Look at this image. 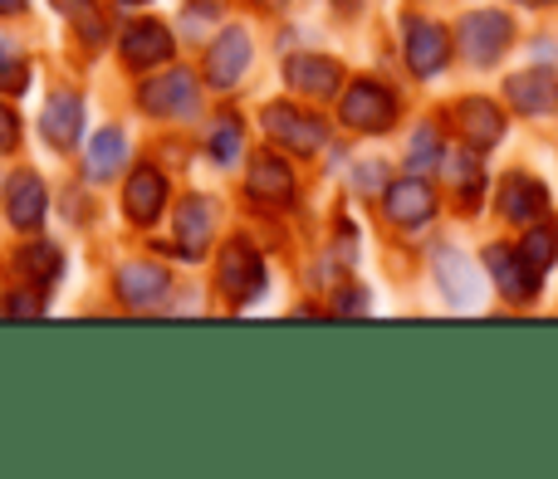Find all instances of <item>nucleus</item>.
Returning a JSON list of instances; mask_svg holds the SVG:
<instances>
[{"label": "nucleus", "instance_id": "nucleus-1", "mask_svg": "<svg viewBox=\"0 0 558 479\" xmlns=\"http://www.w3.org/2000/svg\"><path fill=\"white\" fill-rule=\"evenodd\" d=\"M265 133H270L279 147L299 152V157H314L318 147L328 143L324 118L304 113V108H294V103H270V108H265Z\"/></svg>", "mask_w": 558, "mask_h": 479}, {"label": "nucleus", "instance_id": "nucleus-2", "mask_svg": "<svg viewBox=\"0 0 558 479\" xmlns=\"http://www.w3.org/2000/svg\"><path fill=\"white\" fill-rule=\"evenodd\" d=\"M510 35H514V25L505 10H471V15L461 20V49H465V59L481 69H490L495 59L510 49Z\"/></svg>", "mask_w": 558, "mask_h": 479}, {"label": "nucleus", "instance_id": "nucleus-3", "mask_svg": "<svg viewBox=\"0 0 558 479\" xmlns=\"http://www.w3.org/2000/svg\"><path fill=\"white\" fill-rule=\"evenodd\" d=\"M265 259L255 255L245 240H235V245L221 249V288L235 298V304H255V298L265 294Z\"/></svg>", "mask_w": 558, "mask_h": 479}, {"label": "nucleus", "instance_id": "nucleus-4", "mask_svg": "<svg viewBox=\"0 0 558 479\" xmlns=\"http://www.w3.org/2000/svg\"><path fill=\"white\" fill-rule=\"evenodd\" d=\"M343 123L348 127H357V133H387L392 127V118H397V98L387 94L383 84H353L343 94Z\"/></svg>", "mask_w": 558, "mask_h": 479}, {"label": "nucleus", "instance_id": "nucleus-5", "mask_svg": "<svg viewBox=\"0 0 558 479\" xmlns=\"http://www.w3.org/2000/svg\"><path fill=\"white\" fill-rule=\"evenodd\" d=\"M137 103H143V113H153V118L192 113L196 108V74L192 69H172V74H162V78H147Z\"/></svg>", "mask_w": 558, "mask_h": 479}, {"label": "nucleus", "instance_id": "nucleus-6", "mask_svg": "<svg viewBox=\"0 0 558 479\" xmlns=\"http://www.w3.org/2000/svg\"><path fill=\"white\" fill-rule=\"evenodd\" d=\"M245 64H251V35L245 29H221L216 45L206 49V84L231 94V84H241Z\"/></svg>", "mask_w": 558, "mask_h": 479}, {"label": "nucleus", "instance_id": "nucleus-7", "mask_svg": "<svg viewBox=\"0 0 558 479\" xmlns=\"http://www.w3.org/2000/svg\"><path fill=\"white\" fill-rule=\"evenodd\" d=\"M451 59V39H446L441 25L432 20H407V64H412L416 78H436Z\"/></svg>", "mask_w": 558, "mask_h": 479}, {"label": "nucleus", "instance_id": "nucleus-8", "mask_svg": "<svg viewBox=\"0 0 558 479\" xmlns=\"http://www.w3.org/2000/svg\"><path fill=\"white\" fill-rule=\"evenodd\" d=\"M432 265H436V284H441V294L451 298L456 308H475V298H481V279H475L471 259H465L456 245H436Z\"/></svg>", "mask_w": 558, "mask_h": 479}, {"label": "nucleus", "instance_id": "nucleus-9", "mask_svg": "<svg viewBox=\"0 0 558 479\" xmlns=\"http://www.w3.org/2000/svg\"><path fill=\"white\" fill-rule=\"evenodd\" d=\"M39 133H45L49 147L69 152V147L84 137V98L69 94V88H59V94L45 103V113H39Z\"/></svg>", "mask_w": 558, "mask_h": 479}, {"label": "nucleus", "instance_id": "nucleus-10", "mask_svg": "<svg viewBox=\"0 0 558 479\" xmlns=\"http://www.w3.org/2000/svg\"><path fill=\"white\" fill-rule=\"evenodd\" d=\"M284 78H289V88H299L304 98H333L338 88H343V64L324 59V54H294L284 64Z\"/></svg>", "mask_w": 558, "mask_h": 479}, {"label": "nucleus", "instance_id": "nucleus-11", "mask_svg": "<svg viewBox=\"0 0 558 479\" xmlns=\"http://www.w3.org/2000/svg\"><path fill=\"white\" fill-rule=\"evenodd\" d=\"M505 88H510L514 113H524V118H544L558 108V78L549 69H520Z\"/></svg>", "mask_w": 558, "mask_h": 479}, {"label": "nucleus", "instance_id": "nucleus-12", "mask_svg": "<svg viewBox=\"0 0 558 479\" xmlns=\"http://www.w3.org/2000/svg\"><path fill=\"white\" fill-rule=\"evenodd\" d=\"M387 216H392L397 225H407V231H416V225H426L436 216V192L422 182V176L392 182L387 186Z\"/></svg>", "mask_w": 558, "mask_h": 479}, {"label": "nucleus", "instance_id": "nucleus-13", "mask_svg": "<svg viewBox=\"0 0 558 479\" xmlns=\"http://www.w3.org/2000/svg\"><path fill=\"white\" fill-rule=\"evenodd\" d=\"M172 54V35H167L162 20H133L123 29V59L133 69H153Z\"/></svg>", "mask_w": 558, "mask_h": 479}, {"label": "nucleus", "instance_id": "nucleus-14", "mask_svg": "<svg viewBox=\"0 0 558 479\" xmlns=\"http://www.w3.org/2000/svg\"><path fill=\"white\" fill-rule=\"evenodd\" d=\"M245 196L255 206H289L294 201V172L279 157H260L251 167V176H245Z\"/></svg>", "mask_w": 558, "mask_h": 479}, {"label": "nucleus", "instance_id": "nucleus-15", "mask_svg": "<svg viewBox=\"0 0 558 479\" xmlns=\"http://www.w3.org/2000/svg\"><path fill=\"white\" fill-rule=\"evenodd\" d=\"M5 216L15 231H35L45 221V182L35 172H20L5 192Z\"/></svg>", "mask_w": 558, "mask_h": 479}, {"label": "nucleus", "instance_id": "nucleus-16", "mask_svg": "<svg viewBox=\"0 0 558 479\" xmlns=\"http://www.w3.org/2000/svg\"><path fill=\"white\" fill-rule=\"evenodd\" d=\"M128 216L133 221H157L162 216V206H167V176L157 172V167H137L133 176H128Z\"/></svg>", "mask_w": 558, "mask_h": 479}, {"label": "nucleus", "instance_id": "nucleus-17", "mask_svg": "<svg viewBox=\"0 0 558 479\" xmlns=\"http://www.w3.org/2000/svg\"><path fill=\"white\" fill-rule=\"evenodd\" d=\"M167 294V274L157 265H123L118 269V298L128 308H153Z\"/></svg>", "mask_w": 558, "mask_h": 479}, {"label": "nucleus", "instance_id": "nucleus-18", "mask_svg": "<svg viewBox=\"0 0 558 479\" xmlns=\"http://www.w3.org/2000/svg\"><path fill=\"white\" fill-rule=\"evenodd\" d=\"M485 269L495 274V284H500L505 298H534V294H539V284H534L530 269L520 265V255H510L505 245H490V249H485Z\"/></svg>", "mask_w": 558, "mask_h": 479}, {"label": "nucleus", "instance_id": "nucleus-19", "mask_svg": "<svg viewBox=\"0 0 558 479\" xmlns=\"http://www.w3.org/2000/svg\"><path fill=\"white\" fill-rule=\"evenodd\" d=\"M500 206H505V216H510V221L530 225V221H539V216H544L549 192H544L534 176H510V182H505V192H500Z\"/></svg>", "mask_w": 558, "mask_h": 479}, {"label": "nucleus", "instance_id": "nucleus-20", "mask_svg": "<svg viewBox=\"0 0 558 479\" xmlns=\"http://www.w3.org/2000/svg\"><path fill=\"white\" fill-rule=\"evenodd\" d=\"M216 231V211L211 201H202V196H192V201L177 211V245H182V255H202L206 240Z\"/></svg>", "mask_w": 558, "mask_h": 479}, {"label": "nucleus", "instance_id": "nucleus-21", "mask_svg": "<svg viewBox=\"0 0 558 479\" xmlns=\"http://www.w3.org/2000/svg\"><path fill=\"white\" fill-rule=\"evenodd\" d=\"M456 113H461L471 147H495L505 137V118H500V108H495L490 98H465Z\"/></svg>", "mask_w": 558, "mask_h": 479}, {"label": "nucleus", "instance_id": "nucleus-22", "mask_svg": "<svg viewBox=\"0 0 558 479\" xmlns=\"http://www.w3.org/2000/svg\"><path fill=\"white\" fill-rule=\"evenodd\" d=\"M123 157H128V137L118 133V127H104V133L88 143V176H94V182H108V176L123 167Z\"/></svg>", "mask_w": 558, "mask_h": 479}, {"label": "nucleus", "instance_id": "nucleus-23", "mask_svg": "<svg viewBox=\"0 0 558 479\" xmlns=\"http://www.w3.org/2000/svg\"><path fill=\"white\" fill-rule=\"evenodd\" d=\"M15 265L25 269L35 284H54V279L64 274V255H59V245H49V240H35V245H25Z\"/></svg>", "mask_w": 558, "mask_h": 479}, {"label": "nucleus", "instance_id": "nucleus-24", "mask_svg": "<svg viewBox=\"0 0 558 479\" xmlns=\"http://www.w3.org/2000/svg\"><path fill=\"white\" fill-rule=\"evenodd\" d=\"M514 255H520V265L530 269V279L539 284V279L549 274V265H554V231H530Z\"/></svg>", "mask_w": 558, "mask_h": 479}, {"label": "nucleus", "instance_id": "nucleus-25", "mask_svg": "<svg viewBox=\"0 0 558 479\" xmlns=\"http://www.w3.org/2000/svg\"><path fill=\"white\" fill-rule=\"evenodd\" d=\"M206 152H211L221 167L241 162V123H235V118H221V123H216V133H211V143H206Z\"/></svg>", "mask_w": 558, "mask_h": 479}, {"label": "nucleus", "instance_id": "nucleus-26", "mask_svg": "<svg viewBox=\"0 0 558 479\" xmlns=\"http://www.w3.org/2000/svg\"><path fill=\"white\" fill-rule=\"evenodd\" d=\"M441 162V137H436V127H422V133L412 137V152H407V167H416V172H426V167Z\"/></svg>", "mask_w": 558, "mask_h": 479}, {"label": "nucleus", "instance_id": "nucleus-27", "mask_svg": "<svg viewBox=\"0 0 558 479\" xmlns=\"http://www.w3.org/2000/svg\"><path fill=\"white\" fill-rule=\"evenodd\" d=\"M15 137H20L15 113H10V108H0V152H10V147H15Z\"/></svg>", "mask_w": 558, "mask_h": 479}, {"label": "nucleus", "instance_id": "nucleus-28", "mask_svg": "<svg viewBox=\"0 0 558 479\" xmlns=\"http://www.w3.org/2000/svg\"><path fill=\"white\" fill-rule=\"evenodd\" d=\"M5 314H45V298H25V294H10V298H5Z\"/></svg>", "mask_w": 558, "mask_h": 479}, {"label": "nucleus", "instance_id": "nucleus-29", "mask_svg": "<svg viewBox=\"0 0 558 479\" xmlns=\"http://www.w3.org/2000/svg\"><path fill=\"white\" fill-rule=\"evenodd\" d=\"M338 308H343V314H363L367 294H363V288H357V294H343V298H338Z\"/></svg>", "mask_w": 558, "mask_h": 479}, {"label": "nucleus", "instance_id": "nucleus-30", "mask_svg": "<svg viewBox=\"0 0 558 479\" xmlns=\"http://www.w3.org/2000/svg\"><path fill=\"white\" fill-rule=\"evenodd\" d=\"M54 10H64V15H88L94 0H54Z\"/></svg>", "mask_w": 558, "mask_h": 479}, {"label": "nucleus", "instance_id": "nucleus-31", "mask_svg": "<svg viewBox=\"0 0 558 479\" xmlns=\"http://www.w3.org/2000/svg\"><path fill=\"white\" fill-rule=\"evenodd\" d=\"M25 5H29V0H0V15H20Z\"/></svg>", "mask_w": 558, "mask_h": 479}, {"label": "nucleus", "instance_id": "nucleus-32", "mask_svg": "<svg viewBox=\"0 0 558 479\" xmlns=\"http://www.w3.org/2000/svg\"><path fill=\"white\" fill-rule=\"evenodd\" d=\"M377 176H383V172H377V162H367V172H363V192H373Z\"/></svg>", "mask_w": 558, "mask_h": 479}, {"label": "nucleus", "instance_id": "nucleus-33", "mask_svg": "<svg viewBox=\"0 0 558 479\" xmlns=\"http://www.w3.org/2000/svg\"><path fill=\"white\" fill-rule=\"evenodd\" d=\"M5 69H10V54H5V49H0V78H5Z\"/></svg>", "mask_w": 558, "mask_h": 479}, {"label": "nucleus", "instance_id": "nucleus-34", "mask_svg": "<svg viewBox=\"0 0 558 479\" xmlns=\"http://www.w3.org/2000/svg\"><path fill=\"white\" fill-rule=\"evenodd\" d=\"M514 5H554V0H514Z\"/></svg>", "mask_w": 558, "mask_h": 479}, {"label": "nucleus", "instance_id": "nucleus-35", "mask_svg": "<svg viewBox=\"0 0 558 479\" xmlns=\"http://www.w3.org/2000/svg\"><path fill=\"white\" fill-rule=\"evenodd\" d=\"M118 5H143V0H118Z\"/></svg>", "mask_w": 558, "mask_h": 479}, {"label": "nucleus", "instance_id": "nucleus-36", "mask_svg": "<svg viewBox=\"0 0 558 479\" xmlns=\"http://www.w3.org/2000/svg\"><path fill=\"white\" fill-rule=\"evenodd\" d=\"M338 5H353V0H338Z\"/></svg>", "mask_w": 558, "mask_h": 479}, {"label": "nucleus", "instance_id": "nucleus-37", "mask_svg": "<svg viewBox=\"0 0 558 479\" xmlns=\"http://www.w3.org/2000/svg\"><path fill=\"white\" fill-rule=\"evenodd\" d=\"M265 5H279V0H265Z\"/></svg>", "mask_w": 558, "mask_h": 479}]
</instances>
